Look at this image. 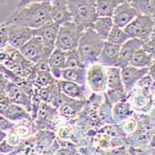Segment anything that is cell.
I'll list each match as a JSON object with an SVG mask.
<instances>
[{
	"mask_svg": "<svg viewBox=\"0 0 155 155\" xmlns=\"http://www.w3.org/2000/svg\"><path fill=\"white\" fill-rule=\"evenodd\" d=\"M51 21H52L51 2H43L16 8L5 21L4 24L38 29Z\"/></svg>",
	"mask_w": 155,
	"mask_h": 155,
	"instance_id": "cell-1",
	"label": "cell"
},
{
	"mask_svg": "<svg viewBox=\"0 0 155 155\" xmlns=\"http://www.w3.org/2000/svg\"><path fill=\"white\" fill-rule=\"evenodd\" d=\"M106 42L92 28L84 30L77 47V51L85 68H88L91 65L98 61Z\"/></svg>",
	"mask_w": 155,
	"mask_h": 155,
	"instance_id": "cell-2",
	"label": "cell"
},
{
	"mask_svg": "<svg viewBox=\"0 0 155 155\" xmlns=\"http://www.w3.org/2000/svg\"><path fill=\"white\" fill-rule=\"evenodd\" d=\"M72 21L82 30L91 28L98 18L96 10V0H68Z\"/></svg>",
	"mask_w": 155,
	"mask_h": 155,
	"instance_id": "cell-3",
	"label": "cell"
},
{
	"mask_svg": "<svg viewBox=\"0 0 155 155\" xmlns=\"http://www.w3.org/2000/svg\"><path fill=\"white\" fill-rule=\"evenodd\" d=\"M83 33L84 30L73 21L60 26L56 41V49L66 52L77 50Z\"/></svg>",
	"mask_w": 155,
	"mask_h": 155,
	"instance_id": "cell-4",
	"label": "cell"
},
{
	"mask_svg": "<svg viewBox=\"0 0 155 155\" xmlns=\"http://www.w3.org/2000/svg\"><path fill=\"white\" fill-rule=\"evenodd\" d=\"M107 87L105 92L110 102L114 105L118 102L127 101L128 94L123 85L120 68H107Z\"/></svg>",
	"mask_w": 155,
	"mask_h": 155,
	"instance_id": "cell-5",
	"label": "cell"
},
{
	"mask_svg": "<svg viewBox=\"0 0 155 155\" xmlns=\"http://www.w3.org/2000/svg\"><path fill=\"white\" fill-rule=\"evenodd\" d=\"M154 28L155 21L152 16L139 13L136 19L124 28V30L130 38H137L146 42L152 36Z\"/></svg>",
	"mask_w": 155,
	"mask_h": 155,
	"instance_id": "cell-6",
	"label": "cell"
},
{
	"mask_svg": "<svg viewBox=\"0 0 155 155\" xmlns=\"http://www.w3.org/2000/svg\"><path fill=\"white\" fill-rule=\"evenodd\" d=\"M1 92L7 96L12 103L22 107L30 114L32 113V97L3 75H1Z\"/></svg>",
	"mask_w": 155,
	"mask_h": 155,
	"instance_id": "cell-7",
	"label": "cell"
},
{
	"mask_svg": "<svg viewBox=\"0 0 155 155\" xmlns=\"http://www.w3.org/2000/svg\"><path fill=\"white\" fill-rule=\"evenodd\" d=\"M86 84L92 93L104 94L107 87V68L98 62L91 65L87 68Z\"/></svg>",
	"mask_w": 155,
	"mask_h": 155,
	"instance_id": "cell-8",
	"label": "cell"
},
{
	"mask_svg": "<svg viewBox=\"0 0 155 155\" xmlns=\"http://www.w3.org/2000/svg\"><path fill=\"white\" fill-rule=\"evenodd\" d=\"M128 101L137 114H148L153 107V93L137 85L128 94Z\"/></svg>",
	"mask_w": 155,
	"mask_h": 155,
	"instance_id": "cell-9",
	"label": "cell"
},
{
	"mask_svg": "<svg viewBox=\"0 0 155 155\" xmlns=\"http://www.w3.org/2000/svg\"><path fill=\"white\" fill-rule=\"evenodd\" d=\"M1 28L5 30L8 36L9 45L17 50H21L28 41L36 36V29L17 25H6L2 23Z\"/></svg>",
	"mask_w": 155,
	"mask_h": 155,
	"instance_id": "cell-10",
	"label": "cell"
},
{
	"mask_svg": "<svg viewBox=\"0 0 155 155\" xmlns=\"http://www.w3.org/2000/svg\"><path fill=\"white\" fill-rule=\"evenodd\" d=\"M20 51L27 60L34 64L47 61L51 55L39 36H34L20 50Z\"/></svg>",
	"mask_w": 155,
	"mask_h": 155,
	"instance_id": "cell-11",
	"label": "cell"
},
{
	"mask_svg": "<svg viewBox=\"0 0 155 155\" xmlns=\"http://www.w3.org/2000/svg\"><path fill=\"white\" fill-rule=\"evenodd\" d=\"M0 112L1 115L5 116V118L11 120L12 121L18 123L25 120H33L31 114L26 110L25 108L13 104L10 101L8 97L5 93L1 92V103H0Z\"/></svg>",
	"mask_w": 155,
	"mask_h": 155,
	"instance_id": "cell-12",
	"label": "cell"
},
{
	"mask_svg": "<svg viewBox=\"0 0 155 155\" xmlns=\"http://www.w3.org/2000/svg\"><path fill=\"white\" fill-rule=\"evenodd\" d=\"M149 72V68H137L132 66H127L120 68V75L125 91L129 94L137 85L140 80Z\"/></svg>",
	"mask_w": 155,
	"mask_h": 155,
	"instance_id": "cell-13",
	"label": "cell"
},
{
	"mask_svg": "<svg viewBox=\"0 0 155 155\" xmlns=\"http://www.w3.org/2000/svg\"><path fill=\"white\" fill-rule=\"evenodd\" d=\"M138 14V12L132 5L131 3L120 4L114 12L112 19L115 26H118L121 28H125L136 19Z\"/></svg>",
	"mask_w": 155,
	"mask_h": 155,
	"instance_id": "cell-14",
	"label": "cell"
},
{
	"mask_svg": "<svg viewBox=\"0 0 155 155\" xmlns=\"http://www.w3.org/2000/svg\"><path fill=\"white\" fill-rule=\"evenodd\" d=\"M61 92L65 96L73 99L87 100L91 94L87 85L78 84L65 80H58Z\"/></svg>",
	"mask_w": 155,
	"mask_h": 155,
	"instance_id": "cell-15",
	"label": "cell"
},
{
	"mask_svg": "<svg viewBox=\"0 0 155 155\" xmlns=\"http://www.w3.org/2000/svg\"><path fill=\"white\" fill-rule=\"evenodd\" d=\"M60 25L51 21L44 27L36 29V36H39L50 54L56 49V41L58 38Z\"/></svg>",
	"mask_w": 155,
	"mask_h": 155,
	"instance_id": "cell-16",
	"label": "cell"
},
{
	"mask_svg": "<svg viewBox=\"0 0 155 155\" xmlns=\"http://www.w3.org/2000/svg\"><path fill=\"white\" fill-rule=\"evenodd\" d=\"M120 45L106 42L97 62L105 68H120Z\"/></svg>",
	"mask_w": 155,
	"mask_h": 155,
	"instance_id": "cell-17",
	"label": "cell"
},
{
	"mask_svg": "<svg viewBox=\"0 0 155 155\" xmlns=\"http://www.w3.org/2000/svg\"><path fill=\"white\" fill-rule=\"evenodd\" d=\"M144 42L137 38H130L126 43H124L120 46V68H125L130 66V61L134 54L143 48Z\"/></svg>",
	"mask_w": 155,
	"mask_h": 155,
	"instance_id": "cell-18",
	"label": "cell"
},
{
	"mask_svg": "<svg viewBox=\"0 0 155 155\" xmlns=\"http://www.w3.org/2000/svg\"><path fill=\"white\" fill-rule=\"evenodd\" d=\"M51 20L60 26L72 21V15L68 0L51 1Z\"/></svg>",
	"mask_w": 155,
	"mask_h": 155,
	"instance_id": "cell-19",
	"label": "cell"
},
{
	"mask_svg": "<svg viewBox=\"0 0 155 155\" xmlns=\"http://www.w3.org/2000/svg\"><path fill=\"white\" fill-rule=\"evenodd\" d=\"M86 100L73 99L67 97L64 103L58 109L60 114L67 120H74L80 115L85 107Z\"/></svg>",
	"mask_w": 155,
	"mask_h": 155,
	"instance_id": "cell-20",
	"label": "cell"
},
{
	"mask_svg": "<svg viewBox=\"0 0 155 155\" xmlns=\"http://www.w3.org/2000/svg\"><path fill=\"white\" fill-rule=\"evenodd\" d=\"M48 62L53 76L57 80H61L62 70L67 68V52L55 49L50 55Z\"/></svg>",
	"mask_w": 155,
	"mask_h": 155,
	"instance_id": "cell-21",
	"label": "cell"
},
{
	"mask_svg": "<svg viewBox=\"0 0 155 155\" xmlns=\"http://www.w3.org/2000/svg\"><path fill=\"white\" fill-rule=\"evenodd\" d=\"M57 133L53 130H38L34 135V148L36 153L39 155L42 154L57 139Z\"/></svg>",
	"mask_w": 155,
	"mask_h": 155,
	"instance_id": "cell-22",
	"label": "cell"
},
{
	"mask_svg": "<svg viewBox=\"0 0 155 155\" xmlns=\"http://www.w3.org/2000/svg\"><path fill=\"white\" fill-rule=\"evenodd\" d=\"M135 114H136L135 110L133 109L128 100L118 102L113 106L112 116H113L114 123L115 124L123 123L125 120L134 116Z\"/></svg>",
	"mask_w": 155,
	"mask_h": 155,
	"instance_id": "cell-23",
	"label": "cell"
},
{
	"mask_svg": "<svg viewBox=\"0 0 155 155\" xmlns=\"http://www.w3.org/2000/svg\"><path fill=\"white\" fill-rule=\"evenodd\" d=\"M87 68H65L62 70L61 80L68 81L78 84L87 85L86 84Z\"/></svg>",
	"mask_w": 155,
	"mask_h": 155,
	"instance_id": "cell-24",
	"label": "cell"
},
{
	"mask_svg": "<svg viewBox=\"0 0 155 155\" xmlns=\"http://www.w3.org/2000/svg\"><path fill=\"white\" fill-rule=\"evenodd\" d=\"M114 26V23L113 21L112 17H98L93 23L91 28L100 37L107 41Z\"/></svg>",
	"mask_w": 155,
	"mask_h": 155,
	"instance_id": "cell-25",
	"label": "cell"
},
{
	"mask_svg": "<svg viewBox=\"0 0 155 155\" xmlns=\"http://www.w3.org/2000/svg\"><path fill=\"white\" fill-rule=\"evenodd\" d=\"M153 62L152 54L143 47L134 54L130 65L137 68H149Z\"/></svg>",
	"mask_w": 155,
	"mask_h": 155,
	"instance_id": "cell-26",
	"label": "cell"
},
{
	"mask_svg": "<svg viewBox=\"0 0 155 155\" xmlns=\"http://www.w3.org/2000/svg\"><path fill=\"white\" fill-rule=\"evenodd\" d=\"M118 5L117 0H96L97 14L98 17H113Z\"/></svg>",
	"mask_w": 155,
	"mask_h": 155,
	"instance_id": "cell-27",
	"label": "cell"
},
{
	"mask_svg": "<svg viewBox=\"0 0 155 155\" xmlns=\"http://www.w3.org/2000/svg\"><path fill=\"white\" fill-rule=\"evenodd\" d=\"M113 104L110 102V100L107 98V97L105 94V99L100 105V107L97 110V114L99 116V119L103 125L107 124H112L114 123L113 116H112V110H113Z\"/></svg>",
	"mask_w": 155,
	"mask_h": 155,
	"instance_id": "cell-28",
	"label": "cell"
},
{
	"mask_svg": "<svg viewBox=\"0 0 155 155\" xmlns=\"http://www.w3.org/2000/svg\"><path fill=\"white\" fill-rule=\"evenodd\" d=\"M129 39H130V36L126 33L124 28H120L118 26L114 25V28H112L109 36H108L107 42L121 46Z\"/></svg>",
	"mask_w": 155,
	"mask_h": 155,
	"instance_id": "cell-29",
	"label": "cell"
},
{
	"mask_svg": "<svg viewBox=\"0 0 155 155\" xmlns=\"http://www.w3.org/2000/svg\"><path fill=\"white\" fill-rule=\"evenodd\" d=\"M97 132L105 134L108 137H110L111 138H115V137H126V134L123 131L120 124H115V123H112V124H107L102 126Z\"/></svg>",
	"mask_w": 155,
	"mask_h": 155,
	"instance_id": "cell-30",
	"label": "cell"
},
{
	"mask_svg": "<svg viewBox=\"0 0 155 155\" xmlns=\"http://www.w3.org/2000/svg\"><path fill=\"white\" fill-rule=\"evenodd\" d=\"M58 80L53 76L51 74V71L42 72L36 74V79L34 81V85L36 88H45L48 87L51 84H55Z\"/></svg>",
	"mask_w": 155,
	"mask_h": 155,
	"instance_id": "cell-31",
	"label": "cell"
},
{
	"mask_svg": "<svg viewBox=\"0 0 155 155\" xmlns=\"http://www.w3.org/2000/svg\"><path fill=\"white\" fill-rule=\"evenodd\" d=\"M85 68L77 50L68 51L67 52V68Z\"/></svg>",
	"mask_w": 155,
	"mask_h": 155,
	"instance_id": "cell-32",
	"label": "cell"
},
{
	"mask_svg": "<svg viewBox=\"0 0 155 155\" xmlns=\"http://www.w3.org/2000/svg\"><path fill=\"white\" fill-rule=\"evenodd\" d=\"M120 126H121L123 131L125 132L126 135H130V134L133 133L137 129V126H138V116H137V114L136 113L134 116H132L130 119L125 120L123 123L120 124Z\"/></svg>",
	"mask_w": 155,
	"mask_h": 155,
	"instance_id": "cell-33",
	"label": "cell"
},
{
	"mask_svg": "<svg viewBox=\"0 0 155 155\" xmlns=\"http://www.w3.org/2000/svg\"><path fill=\"white\" fill-rule=\"evenodd\" d=\"M100 155H130L128 151V146L123 145L120 147L111 148L109 150L100 152Z\"/></svg>",
	"mask_w": 155,
	"mask_h": 155,
	"instance_id": "cell-34",
	"label": "cell"
},
{
	"mask_svg": "<svg viewBox=\"0 0 155 155\" xmlns=\"http://www.w3.org/2000/svg\"><path fill=\"white\" fill-rule=\"evenodd\" d=\"M143 47L152 54L155 62V28L152 36H150V38L146 42H144Z\"/></svg>",
	"mask_w": 155,
	"mask_h": 155,
	"instance_id": "cell-35",
	"label": "cell"
},
{
	"mask_svg": "<svg viewBox=\"0 0 155 155\" xmlns=\"http://www.w3.org/2000/svg\"><path fill=\"white\" fill-rule=\"evenodd\" d=\"M16 126V123L12 121L11 120L5 118V116L1 115V118H0V129L2 131L9 132L14 130Z\"/></svg>",
	"mask_w": 155,
	"mask_h": 155,
	"instance_id": "cell-36",
	"label": "cell"
},
{
	"mask_svg": "<svg viewBox=\"0 0 155 155\" xmlns=\"http://www.w3.org/2000/svg\"><path fill=\"white\" fill-rule=\"evenodd\" d=\"M5 140H6L10 144H12L15 147L18 146L22 141V139L20 137V136L16 133V131L14 130H12L7 133V137Z\"/></svg>",
	"mask_w": 155,
	"mask_h": 155,
	"instance_id": "cell-37",
	"label": "cell"
},
{
	"mask_svg": "<svg viewBox=\"0 0 155 155\" xmlns=\"http://www.w3.org/2000/svg\"><path fill=\"white\" fill-rule=\"evenodd\" d=\"M0 152L1 155H11L15 151L16 147L8 143L6 140L1 141V146H0Z\"/></svg>",
	"mask_w": 155,
	"mask_h": 155,
	"instance_id": "cell-38",
	"label": "cell"
},
{
	"mask_svg": "<svg viewBox=\"0 0 155 155\" xmlns=\"http://www.w3.org/2000/svg\"><path fill=\"white\" fill-rule=\"evenodd\" d=\"M52 0H18L16 4V8H21L34 3H43V2H51Z\"/></svg>",
	"mask_w": 155,
	"mask_h": 155,
	"instance_id": "cell-39",
	"label": "cell"
},
{
	"mask_svg": "<svg viewBox=\"0 0 155 155\" xmlns=\"http://www.w3.org/2000/svg\"><path fill=\"white\" fill-rule=\"evenodd\" d=\"M53 155H70L69 154V153H68V151L67 150V148H65V147H60V149L54 153Z\"/></svg>",
	"mask_w": 155,
	"mask_h": 155,
	"instance_id": "cell-40",
	"label": "cell"
},
{
	"mask_svg": "<svg viewBox=\"0 0 155 155\" xmlns=\"http://www.w3.org/2000/svg\"><path fill=\"white\" fill-rule=\"evenodd\" d=\"M148 74H149V75H150V76L155 81V62H153V64L149 68Z\"/></svg>",
	"mask_w": 155,
	"mask_h": 155,
	"instance_id": "cell-41",
	"label": "cell"
},
{
	"mask_svg": "<svg viewBox=\"0 0 155 155\" xmlns=\"http://www.w3.org/2000/svg\"><path fill=\"white\" fill-rule=\"evenodd\" d=\"M117 2L120 4H126V3H131V0H117Z\"/></svg>",
	"mask_w": 155,
	"mask_h": 155,
	"instance_id": "cell-42",
	"label": "cell"
}]
</instances>
